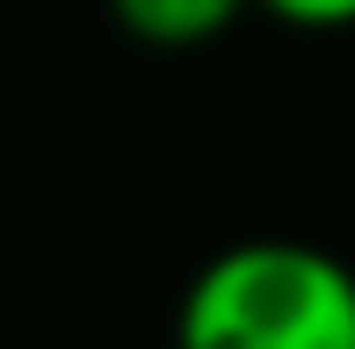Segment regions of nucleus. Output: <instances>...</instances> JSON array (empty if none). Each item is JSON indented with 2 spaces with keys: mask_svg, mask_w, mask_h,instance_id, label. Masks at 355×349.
Wrapping results in <instances>:
<instances>
[{
  "mask_svg": "<svg viewBox=\"0 0 355 349\" xmlns=\"http://www.w3.org/2000/svg\"><path fill=\"white\" fill-rule=\"evenodd\" d=\"M247 8H254V0H109V15H116L138 44H153V51L211 44V37H225Z\"/></svg>",
  "mask_w": 355,
  "mask_h": 349,
  "instance_id": "f03ea898",
  "label": "nucleus"
},
{
  "mask_svg": "<svg viewBox=\"0 0 355 349\" xmlns=\"http://www.w3.org/2000/svg\"><path fill=\"white\" fill-rule=\"evenodd\" d=\"M254 8H268L290 29H348L355 22V0H254Z\"/></svg>",
  "mask_w": 355,
  "mask_h": 349,
  "instance_id": "7ed1b4c3",
  "label": "nucleus"
},
{
  "mask_svg": "<svg viewBox=\"0 0 355 349\" xmlns=\"http://www.w3.org/2000/svg\"><path fill=\"white\" fill-rule=\"evenodd\" d=\"M174 349H355V269L312 241H239L189 277Z\"/></svg>",
  "mask_w": 355,
  "mask_h": 349,
  "instance_id": "f257e3e1",
  "label": "nucleus"
}]
</instances>
